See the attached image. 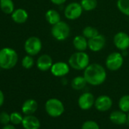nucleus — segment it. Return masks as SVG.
Returning a JSON list of instances; mask_svg holds the SVG:
<instances>
[{
    "label": "nucleus",
    "instance_id": "f257e3e1",
    "mask_svg": "<svg viewBox=\"0 0 129 129\" xmlns=\"http://www.w3.org/2000/svg\"><path fill=\"white\" fill-rule=\"evenodd\" d=\"M83 76L87 84L92 86H100L103 84L107 78L106 69L100 64L92 63L84 70Z\"/></svg>",
    "mask_w": 129,
    "mask_h": 129
},
{
    "label": "nucleus",
    "instance_id": "f03ea898",
    "mask_svg": "<svg viewBox=\"0 0 129 129\" xmlns=\"http://www.w3.org/2000/svg\"><path fill=\"white\" fill-rule=\"evenodd\" d=\"M18 61V55L16 51L9 47L0 49V68L9 70L13 69Z\"/></svg>",
    "mask_w": 129,
    "mask_h": 129
},
{
    "label": "nucleus",
    "instance_id": "7ed1b4c3",
    "mask_svg": "<svg viewBox=\"0 0 129 129\" xmlns=\"http://www.w3.org/2000/svg\"><path fill=\"white\" fill-rule=\"evenodd\" d=\"M68 63L72 69L76 71H84L90 64V56L86 52L76 51L70 55Z\"/></svg>",
    "mask_w": 129,
    "mask_h": 129
},
{
    "label": "nucleus",
    "instance_id": "20e7f679",
    "mask_svg": "<svg viewBox=\"0 0 129 129\" xmlns=\"http://www.w3.org/2000/svg\"><path fill=\"white\" fill-rule=\"evenodd\" d=\"M51 34L55 40L58 41H64L71 34V27L68 23L61 21L52 26Z\"/></svg>",
    "mask_w": 129,
    "mask_h": 129
},
{
    "label": "nucleus",
    "instance_id": "39448f33",
    "mask_svg": "<svg viewBox=\"0 0 129 129\" xmlns=\"http://www.w3.org/2000/svg\"><path fill=\"white\" fill-rule=\"evenodd\" d=\"M46 113L51 117H59L64 113V106L63 103L57 98L49 99L45 104Z\"/></svg>",
    "mask_w": 129,
    "mask_h": 129
},
{
    "label": "nucleus",
    "instance_id": "423d86ee",
    "mask_svg": "<svg viewBox=\"0 0 129 129\" xmlns=\"http://www.w3.org/2000/svg\"><path fill=\"white\" fill-rule=\"evenodd\" d=\"M124 64V56L120 52H112L106 58V68L111 72L119 70Z\"/></svg>",
    "mask_w": 129,
    "mask_h": 129
},
{
    "label": "nucleus",
    "instance_id": "0eeeda50",
    "mask_svg": "<svg viewBox=\"0 0 129 129\" xmlns=\"http://www.w3.org/2000/svg\"><path fill=\"white\" fill-rule=\"evenodd\" d=\"M84 9L80 3L72 2L69 3L64 9V15L69 21H75L81 18Z\"/></svg>",
    "mask_w": 129,
    "mask_h": 129
},
{
    "label": "nucleus",
    "instance_id": "6e6552de",
    "mask_svg": "<svg viewBox=\"0 0 129 129\" xmlns=\"http://www.w3.org/2000/svg\"><path fill=\"white\" fill-rule=\"evenodd\" d=\"M43 48V43L41 40L37 37H30L27 39L24 43V50L27 55H37L39 54Z\"/></svg>",
    "mask_w": 129,
    "mask_h": 129
},
{
    "label": "nucleus",
    "instance_id": "1a4fd4ad",
    "mask_svg": "<svg viewBox=\"0 0 129 129\" xmlns=\"http://www.w3.org/2000/svg\"><path fill=\"white\" fill-rule=\"evenodd\" d=\"M70 66L66 61H58L53 63L50 69L52 75L57 78H64L70 72Z\"/></svg>",
    "mask_w": 129,
    "mask_h": 129
},
{
    "label": "nucleus",
    "instance_id": "9d476101",
    "mask_svg": "<svg viewBox=\"0 0 129 129\" xmlns=\"http://www.w3.org/2000/svg\"><path fill=\"white\" fill-rule=\"evenodd\" d=\"M114 46L121 52L129 48V35L124 31H118L113 37Z\"/></svg>",
    "mask_w": 129,
    "mask_h": 129
},
{
    "label": "nucleus",
    "instance_id": "9b49d317",
    "mask_svg": "<svg viewBox=\"0 0 129 129\" xmlns=\"http://www.w3.org/2000/svg\"><path fill=\"white\" fill-rule=\"evenodd\" d=\"M106 39L103 34H97L93 38L88 40V49L93 52H97L103 50L106 46Z\"/></svg>",
    "mask_w": 129,
    "mask_h": 129
},
{
    "label": "nucleus",
    "instance_id": "f8f14e48",
    "mask_svg": "<svg viewBox=\"0 0 129 129\" xmlns=\"http://www.w3.org/2000/svg\"><path fill=\"white\" fill-rule=\"evenodd\" d=\"M94 106L100 112H106L112 106V100L107 95L99 96L95 99Z\"/></svg>",
    "mask_w": 129,
    "mask_h": 129
},
{
    "label": "nucleus",
    "instance_id": "ddd939ff",
    "mask_svg": "<svg viewBox=\"0 0 129 129\" xmlns=\"http://www.w3.org/2000/svg\"><path fill=\"white\" fill-rule=\"evenodd\" d=\"M95 98L94 96L90 92L83 93L78 98V104L80 109L83 110H88L94 106Z\"/></svg>",
    "mask_w": 129,
    "mask_h": 129
},
{
    "label": "nucleus",
    "instance_id": "4468645a",
    "mask_svg": "<svg viewBox=\"0 0 129 129\" xmlns=\"http://www.w3.org/2000/svg\"><path fill=\"white\" fill-rule=\"evenodd\" d=\"M36 64L37 69L41 72H47L51 69L53 64V61L49 55L43 54L38 57Z\"/></svg>",
    "mask_w": 129,
    "mask_h": 129
},
{
    "label": "nucleus",
    "instance_id": "2eb2a0df",
    "mask_svg": "<svg viewBox=\"0 0 129 129\" xmlns=\"http://www.w3.org/2000/svg\"><path fill=\"white\" fill-rule=\"evenodd\" d=\"M21 124L24 129H39L40 127V120L33 115H26Z\"/></svg>",
    "mask_w": 129,
    "mask_h": 129
},
{
    "label": "nucleus",
    "instance_id": "dca6fc26",
    "mask_svg": "<svg viewBox=\"0 0 129 129\" xmlns=\"http://www.w3.org/2000/svg\"><path fill=\"white\" fill-rule=\"evenodd\" d=\"M109 119L112 123L118 125H121L127 121V115L121 110H115L111 112Z\"/></svg>",
    "mask_w": 129,
    "mask_h": 129
},
{
    "label": "nucleus",
    "instance_id": "f3484780",
    "mask_svg": "<svg viewBox=\"0 0 129 129\" xmlns=\"http://www.w3.org/2000/svg\"><path fill=\"white\" fill-rule=\"evenodd\" d=\"M73 46L76 51L85 52L88 49V40L83 35H77L73 39Z\"/></svg>",
    "mask_w": 129,
    "mask_h": 129
},
{
    "label": "nucleus",
    "instance_id": "a211bd4d",
    "mask_svg": "<svg viewBox=\"0 0 129 129\" xmlns=\"http://www.w3.org/2000/svg\"><path fill=\"white\" fill-rule=\"evenodd\" d=\"M38 108L37 102L34 99H28L22 105L21 111L24 115H33Z\"/></svg>",
    "mask_w": 129,
    "mask_h": 129
},
{
    "label": "nucleus",
    "instance_id": "6ab92c4d",
    "mask_svg": "<svg viewBox=\"0 0 129 129\" xmlns=\"http://www.w3.org/2000/svg\"><path fill=\"white\" fill-rule=\"evenodd\" d=\"M12 18L17 24H24L28 19V13L23 9H18L12 12Z\"/></svg>",
    "mask_w": 129,
    "mask_h": 129
},
{
    "label": "nucleus",
    "instance_id": "aec40b11",
    "mask_svg": "<svg viewBox=\"0 0 129 129\" xmlns=\"http://www.w3.org/2000/svg\"><path fill=\"white\" fill-rule=\"evenodd\" d=\"M45 18L46 21L52 26L61 21L59 12L55 9H49L46 12Z\"/></svg>",
    "mask_w": 129,
    "mask_h": 129
},
{
    "label": "nucleus",
    "instance_id": "412c9836",
    "mask_svg": "<svg viewBox=\"0 0 129 129\" xmlns=\"http://www.w3.org/2000/svg\"><path fill=\"white\" fill-rule=\"evenodd\" d=\"M87 84V82L86 81L84 76H77L74 78L71 82L72 87L75 90H83L86 87Z\"/></svg>",
    "mask_w": 129,
    "mask_h": 129
},
{
    "label": "nucleus",
    "instance_id": "4be33fe9",
    "mask_svg": "<svg viewBox=\"0 0 129 129\" xmlns=\"http://www.w3.org/2000/svg\"><path fill=\"white\" fill-rule=\"evenodd\" d=\"M0 9L6 15L12 14L15 11V6L12 0H0Z\"/></svg>",
    "mask_w": 129,
    "mask_h": 129
},
{
    "label": "nucleus",
    "instance_id": "5701e85b",
    "mask_svg": "<svg viewBox=\"0 0 129 129\" xmlns=\"http://www.w3.org/2000/svg\"><path fill=\"white\" fill-rule=\"evenodd\" d=\"M80 3L85 12H91L96 9L98 6L97 0H81Z\"/></svg>",
    "mask_w": 129,
    "mask_h": 129
},
{
    "label": "nucleus",
    "instance_id": "b1692460",
    "mask_svg": "<svg viewBox=\"0 0 129 129\" xmlns=\"http://www.w3.org/2000/svg\"><path fill=\"white\" fill-rule=\"evenodd\" d=\"M116 6L121 14L129 17V0H117Z\"/></svg>",
    "mask_w": 129,
    "mask_h": 129
},
{
    "label": "nucleus",
    "instance_id": "393cba45",
    "mask_svg": "<svg viewBox=\"0 0 129 129\" xmlns=\"http://www.w3.org/2000/svg\"><path fill=\"white\" fill-rule=\"evenodd\" d=\"M99 34L100 33L98 31V30L96 27H92V26H87L82 30V35L84 37H85L87 40L94 37L95 36H96Z\"/></svg>",
    "mask_w": 129,
    "mask_h": 129
},
{
    "label": "nucleus",
    "instance_id": "a878e982",
    "mask_svg": "<svg viewBox=\"0 0 129 129\" xmlns=\"http://www.w3.org/2000/svg\"><path fill=\"white\" fill-rule=\"evenodd\" d=\"M118 107L122 112L126 113L129 112V95H124L119 99Z\"/></svg>",
    "mask_w": 129,
    "mask_h": 129
},
{
    "label": "nucleus",
    "instance_id": "bb28decb",
    "mask_svg": "<svg viewBox=\"0 0 129 129\" xmlns=\"http://www.w3.org/2000/svg\"><path fill=\"white\" fill-rule=\"evenodd\" d=\"M21 64L25 69H30L34 64V59L32 55H27L23 58Z\"/></svg>",
    "mask_w": 129,
    "mask_h": 129
},
{
    "label": "nucleus",
    "instance_id": "cd10ccee",
    "mask_svg": "<svg viewBox=\"0 0 129 129\" xmlns=\"http://www.w3.org/2000/svg\"><path fill=\"white\" fill-rule=\"evenodd\" d=\"M24 117L18 112H13L10 114V121L14 125H18L22 123Z\"/></svg>",
    "mask_w": 129,
    "mask_h": 129
},
{
    "label": "nucleus",
    "instance_id": "c85d7f7f",
    "mask_svg": "<svg viewBox=\"0 0 129 129\" xmlns=\"http://www.w3.org/2000/svg\"><path fill=\"white\" fill-rule=\"evenodd\" d=\"M81 129H100V126L96 121L88 120L83 123Z\"/></svg>",
    "mask_w": 129,
    "mask_h": 129
},
{
    "label": "nucleus",
    "instance_id": "c756f323",
    "mask_svg": "<svg viewBox=\"0 0 129 129\" xmlns=\"http://www.w3.org/2000/svg\"><path fill=\"white\" fill-rule=\"evenodd\" d=\"M0 122H1L4 125L9 124V122H11V121H10V115L6 112H1V113H0Z\"/></svg>",
    "mask_w": 129,
    "mask_h": 129
},
{
    "label": "nucleus",
    "instance_id": "7c9ffc66",
    "mask_svg": "<svg viewBox=\"0 0 129 129\" xmlns=\"http://www.w3.org/2000/svg\"><path fill=\"white\" fill-rule=\"evenodd\" d=\"M67 0H50V2L55 6H61L66 3Z\"/></svg>",
    "mask_w": 129,
    "mask_h": 129
},
{
    "label": "nucleus",
    "instance_id": "2f4dec72",
    "mask_svg": "<svg viewBox=\"0 0 129 129\" xmlns=\"http://www.w3.org/2000/svg\"><path fill=\"white\" fill-rule=\"evenodd\" d=\"M4 100H5V96H4V93L3 92L0 90V107H1L3 103H4Z\"/></svg>",
    "mask_w": 129,
    "mask_h": 129
},
{
    "label": "nucleus",
    "instance_id": "473e14b6",
    "mask_svg": "<svg viewBox=\"0 0 129 129\" xmlns=\"http://www.w3.org/2000/svg\"><path fill=\"white\" fill-rule=\"evenodd\" d=\"M2 129H17L13 124H6Z\"/></svg>",
    "mask_w": 129,
    "mask_h": 129
},
{
    "label": "nucleus",
    "instance_id": "72a5a7b5",
    "mask_svg": "<svg viewBox=\"0 0 129 129\" xmlns=\"http://www.w3.org/2000/svg\"><path fill=\"white\" fill-rule=\"evenodd\" d=\"M127 121L129 122V112H128V114H127Z\"/></svg>",
    "mask_w": 129,
    "mask_h": 129
}]
</instances>
